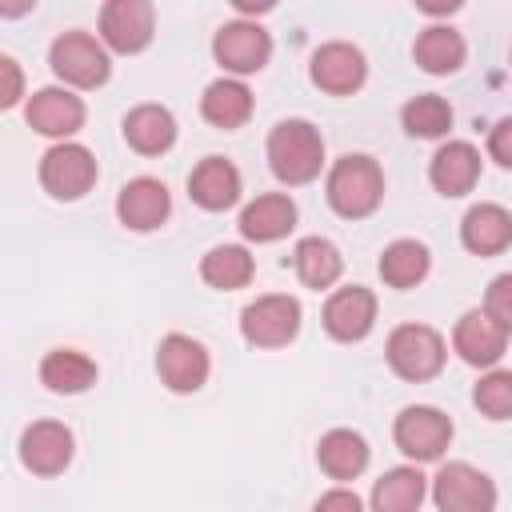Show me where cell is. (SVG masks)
I'll return each instance as SVG.
<instances>
[{
    "label": "cell",
    "mask_w": 512,
    "mask_h": 512,
    "mask_svg": "<svg viewBox=\"0 0 512 512\" xmlns=\"http://www.w3.org/2000/svg\"><path fill=\"white\" fill-rule=\"evenodd\" d=\"M268 168L284 184H308L324 168V136L308 120H280L268 136Z\"/></svg>",
    "instance_id": "6da1fadb"
},
{
    "label": "cell",
    "mask_w": 512,
    "mask_h": 512,
    "mask_svg": "<svg viewBox=\"0 0 512 512\" xmlns=\"http://www.w3.org/2000/svg\"><path fill=\"white\" fill-rule=\"evenodd\" d=\"M384 200V172L372 156H340L328 172V204L344 220H364Z\"/></svg>",
    "instance_id": "7a4b0ae2"
},
{
    "label": "cell",
    "mask_w": 512,
    "mask_h": 512,
    "mask_svg": "<svg viewBox=\"0 0 512 512\" xmlns=\"http://www.w3.org/2000/svg\"><path fill=\"white\" fill-rule=\"evenodd\" d=\"M240 332L256 348H284L300 332V300L296 296H284V292L256 296L240 312Z\"/></svg>",
    "instance_id": "3957f363"
},
{
    "label": "cell",
    "mask_w": 512,
    "mask_h": 512,
    "mask_svg": "<svg viewBox=\"0 0 512 512\" xmlns=\"http://www.w3.org/2000/svg\"><path fill=\"white\" fill-rule=\"evenodd\" d=\"M48 64L72 88H100L108 80V52L88 32H64V36H56L52 40V52H48Z\"/></svg>",
    "instance_id": "277c9868"
},
{
    "label": "cell",
    "mask_w": 512,
    "mask_h": 512,
    "mask_svg": "<svg viewBox=\"0 0 512 512\" xmlns=\"http://www.w3.org/2000/svg\"><path fill=\"white\" fill-rule=\"evenodd\" d=\"M444 340L428 324H400L388 336V364L404 380H432L444 368Z\"/></svg>",
    "instance_id": "5b68a950"
},
{
    "label": "cell",
    "mask_w": 512,
    "mask_h": 512,
    "mask_svg": "<svg viewBox=\"0 0 512 512\" xmlns=\"http://www.w3.org/2000/svg\"><path fill=\"white\" fill-rule=\"evenodd\" d=\"M40 184L56 200H80L96 184V160H92V152L84 144H72V140L52 144L44 152V160H40Z\"/></svg>",
    "instance_id": "8992f818"
},
{
    "label": "cell",
    "mask_w": 512,
    "mask_h": 512,
    "mask_svg": "<svg viewBox=\"0 0 512 512\" xmlns=\"http://www.w3.org/2000/svg\"><path fill=\"white\" fill-rule=\"evenodd\" d=\"M392 436H396V448L404 456H412L416 464L440 460V452L452 444V420L432 404H412L396 416Z\"/></svg>",
    "instance_id": "52a82bcc"
},
{
    "label": "cell",
    "mask_w": 512,
    "mask_h": 512,
    "mask_svg": "<svg viewBox=\"0 0 512 512\" xmlns=\"http://www.w3.org/2000/svg\"><path fill=\"white\" fill-rule=\"evenodd\" d=\"M432 500L440 512H492L496 488L492 480L472 464H444L432 480Z\"/></svg>",
    "instance_id": "ba28073f"
},
{
    "label": "cell",
    "mask_w": 512,
    "mask_h": 512,
    "mask_svg": "<svg viewBox=\"0 0 512 512\" xmlns=\"http://www.w3.org/2000/svg\"><path fill=\"white\" fill-rule=\"evenodd\" d=\"M152 28H156V12L152 0H104L100 8V40L112 52H144L152 44Z\"/></svg>",
    "instance_id": "9c48e42d"
},
{
    "label": "cell",
    "mask_w": 512,
    "mask_h": 512,
    "mask_svg": "<svg viewBox=\"0 0 512 512\" xmlns=\"http://www.w3.org/2000/svg\"><path fill=\"white\" fill-rule=\"evenodd\" d=\"M212 56H216L220 68H228L236 76H248V72H260L268 64L272 36L256 20H232L212 36Z\"/></svg>",
    "instance_id": "30bf717a"
},
{
    "label": "cell",
    "mask_w": 512,
    "mask_h": 512,
    "mask_svg": "<svg viewBox=\"0 0 512 512\" xmlns=\"http://www.w3.org/2000/svg\"><path fill=\"white\" fill-rule=\"evenodd\" d=\"M308 76L320 92L328 96H348L364 84L368 76V64H364V52L344 44V40H332V44H320L312 52V64H308Z\"/></svg>",
    "instance_id": "8fae6325"
},
{
    "label": "cell",
    "mask_w": 512,
    "mask_h": 512,
    "mask_svg": "<svg viewBox=\"0 0 512 512\" xmlns=\"http://www.w3.org/2000/svg\"><path fill=\"white\" fill-rule=\"evenodd\" d=\"M208 368H212V364H208V352H204L200 340L180 336V332H172V336L160 340L156 372H160V380H164L172 392H196V388H204Z\"/></svg>",
    "instance_id": "7c38bea8"
},
{
    "label": "cell",
    "mask_w": 512,
    "mask_h": 512,
    "mask_svg": "<svg viewBox=\"0 0 512 512\" xmlns=\"http://www.w3.org/2000/svg\"><path fill=\"white\" fill-rule=\"evenodd\" d=\"M504 344H508V328L488 312V308H472L456 320V332H452V348L460 352V360L476 364V368H488L504 356Z\"/></svg>",
    "instance_id": "4fadbf2b"
},
{
    "label": "cell",
    "mask_w": 512,
    "mask_h": 512,
    "mask_svg": "<svg viewBox=\"0 0 512 512\" xmlns=\"http://www.w3.org/2000/svg\"><path fill=\"white\" fill-rule=\"evenodd\" d=\"M168 212H172V196H168V188H164L160 180H152V176L128 180V184L120 188V196H116V216H120V224L132 228V232H152V228H160V224L168 220Z\"/></svg>",
    "instance_id": "5bb4252c"
},
{
    "label": "cell",
    "mask_w": 512,
    "mask_h": 512,
    "mask_svg": "<svg viewBox=\"0 0 512 512\" xmlns=\"http://www.w3.org/2000/svg\"><path fill=\"white\" fill-rule=\"evenodd\" d=\"M376 324V296L360 284H348V288H336L324 304V328L328 336L352 344V340H364Z\"/></svg>",
    "instance_id": "9a60e30c"
},
{
    "label": "cell",
    "mask_w": 512,
    "mask_h": 512,
    "mask_svg": "<svg viewBox=\"0 0 512 512\" xmlns=\"http://www.w3.org/2000/svg\"><path fill=\"white\" fill-rule=\"evenodd\" d=\"M20 460L36 476H56L72 460V432L60 420H36L20 436Z\"/></svg>",
    "instance_id": "2e32d148"
},
{
    "label": "cell",
    "mask_w": 512,
    "mask_h": 512,
    "mask_svg": "<svg viewBox=\"0 0 512 512\" xmlns=\"http://www.w3.org/2000/svg\"><path fill=\"white\" fill-rule=\"evenodd\" d=\"M28 124L40 132V136H56V140H68L80 124H84V104L80 96H72L68 88H40L32 100H28Z\"/></svg>",
    "instance_id": "e0dca14e"
},
{
    "label": "cell",
    "mask_w": 512,
    "mask_h": 512,
    "mask_svg": "<svg viewBox=\"0 0 512 512\" xmlns=\"http://www.w3.org/2000/svg\"><path fill=\"white\" fill-rule=\"evenodd\" d=\"M188 196L200 208H208V212L232 208L240 200V172H236V164L224 160V156H204L192 168V176H188Z\"/></svg>",
    "instance_id": "ac0fdd59"
},
{
    "label": "cell",
    "mask_w": 512,
    "mask_h": 512,
    "mask_svg": "<svg viewBox=\"0 0 512 512\" xmlns=\"http://www.w3.org/2000/svg\"><path fill=\"white\" fill-rule=\"evenodd\" d=\"M428 176H432V188L440 196H464L476 188L480 180V152L468 144V140H448L432 164H428Z\"/></svg>",
    "instance_id": "d6986e66"
},
{
    "label": "cell",
    "mask_w": 512,
    "mask_h": 512,
    "mask_svg": "<svg viewBox=\"0 0 512 512\" xmlns=\"http://www.w3.org/2000/svg\"><path fill=\"white\" fill-rule=\"evenodd\" d=\"M460 240L476 256H496L512 244V216L500 204H472L460 220Z\"/></svg>",
    "instance_id": "ffe728a7"
},
{
    "label": "cell",
    "mask_w": 512,
    "mask_h": 512,
    "mask_svg": "<svg viewBox=\"0 0 512 512\" xmlns=\"http://www.w3.org/2000/svg\"><path fill=\"white\" fill-rule=\"evenodd\" d=\"M292 224H296V204H292V196H284V192H264V196H256V200L240 212V232H244L248 240H256V244H268V240L288 236Z\"/></svg>",
    "instance_id": "44dd1931"
},
{
    "label": "cell",
    "mask_w": 512,
    "mask_h": 512,
    "mask_svg": "<svg viewBox=\"0 0 512 512\" xmlns=\"http://www.w3.org/2000/svg\"><path fill=\"white\" fill-rule=\"evenodd\" d=\"M124 140L140 156H160V152H168L176 144V120L160 104H140V108H132L124 116Z\"/></svg>",
    "instance_id": "7402d4cb"
},
{
    "label": "cell",
    "mask_w": 512,
    "mask_h": 512,
    "mask_svg": "<svg viewBox=\"0 0 512 512\" xmlns=\"http://www.w3.org/2000/svg\"><path fill=\"white\" fill-rule=\"evenodd\" d=\"M316 460L332 480H356L368 468V440L352 428H332L320 436Z\"/></svg>",
    "instance_id": "603a6c76"
},
{
    "label": "cell",
    "mask_w": 512,
    "mask_h": 512,
    "mask_svg": "<svg viewBox=\"0 0 512 512\" xmlns=\"http://www.w3.org/2000/svg\"><path fill=\"white\" fill-rule=\"evenodd\" d=\"M412 56H416V64H420L424 72H432V76H448V72H456V68L464 64L468 48H464V36H460L456 28H448V24H432V28H424V32L416 36Z\"/></svg>",
    "instance_id": "cb8c5ba5"
},
{
    "label": "cell",
    "mask_w": 512,
    "mask_h": 512,
    "mask_svg": "<svg viewBox=\"0 0 512 512\" xmlns=\"http://www.w3.org/2000/svg\"><path fill=\"white\" fill-rule=\"evenodd\" d=\"M40 380L48 392H60V396H76V392H88L96 384V364L84 356V352H72V348H56L40 360Z\"/></svg>",
    "instance_id": "d4e9b609"
},
{
    "label": "cell",
    "mask_w": 512,
    "mask_h": 512,
    "mask_svg": "<svg viewBox=\"0 0 512 512\" xmlns=\"http://www.w3.org/2000/svg\"><path fill=\"white\" fill-rule=\"evenodd\" d=\"M200 112H204V120L208 124H216V128H240L248 116H252V92L240 84V80H212L208 88H204V96H200Z\"/></svg>",
    "instance_id": "484cf974"
},
{
    "label": "cell",
    "mask_w": 512,
    "mask_h": 512,
    "mask_svg": "<svg viewBox=\"0 0 512 512\" xmlns=\"http://www.w3.org/2000/svg\"><path fill=\"white\" fill-rule=\"evenodd\" d=\"M292 264H296V276L308 284V288H332L344 272V260L336 252L332 240H320V236H308L296 244L292 252Z\"/></svg>",
    "instance_id": "4316f807"
},
{
    "label": "cell",
    "mask_w": 512,
    "mask_h": 512,
    "mask_svg": "<svg viewBox=\"0 0 512 512\" xmlns=\"http://www.w3.org/2000/svg\"><path fill=\"white\" fill-rule=\"evenodd\" d=\"M428 248L420 240H392L380 252V276L388 288H416L428 276Z\"/></svg>",
    "instance_id": "83f0119b"
},
{
    "label": "cell",
    "mask_w": 512,
    "mask_h": 512,
    "mask_svg": "<svg viewBox=\"0 0 512 512\" xmlns=\"http://www.w3.org/2000/svg\"><path fill=\"white\" fill-rule=\"evenodd\" d=\"M252 272H256V264H252L248 248H240V244H216V248H208V256L200 260L204 284L224 288V292L244 288V284L252 280Z\"/></svg>",
    "instance_id": "f1b7e54d"
},
{
    "label": "cell",
    "mask_w": 512,
    "mask_h": 512,
    "mask_svg": "<svg viewBox=\"0 0 512 512\" xmlns=\"http://www.w3.org/2000/svg\"><path fill=\"white\" fill-rule=\"evenodd\" d=\"M420 504H424V476H420V468H392L372 488V508L376 512H412Z\"/></svg>",
    "instance_id": "f546056e"
},
{
    "label": "cell",
    "mask_w": 512,
    "mask_h": 512,
    "mask_svg": "<svg viewBox=\"0 0 512 512\" xmlns=\"http://www.w3.org/2000/svg\"><path fill=\"white\" fill-rule=\"evenodd\" d=\"M400 120H404V132L408 136L432 140V136H444L452 128V108H448V100H440V96L428 92V96H412L404 104Z\"/></svg>",
    "instance_id": "4dcf8cb0"
},
{
    "label": "cell",
    "mask_w": 512,
    "mask_h": 512,
    "mask_svg": "<svg viewBox=\"0 0 512 512\" xmlns=\"http://www.w3.org/2000/svg\"><path fill=\"white\" fill-rule=\"evenodd\" d=\"M472 404L488 420H512V372H488L472 388Z\"/></svg>",
    "instance_id": "1f68e13d"
},
{
    "label": "cell",
    "mask_w": 512,
    "mask_h": 512,
    "mask_svg": "<svg viewBox=\"0 0 512 512\" xmlns=\"http://www.w3.org/2000/svg\"><path fill=\"white\" fill-rule=\"evenodd\" d=\"M484 308L512 332V272H504V276H496V280L488 284V300H484Z\"/></svg>",
    "instance_id": "d6a6232c"
},
{
    "label": "cell",
    "mask_w": 512,
    "mask_h": 512,
    "mask_svg": "<svg viewBox=\"0 0 512 512\" xmlns=\"http://www.w3.org/2000/svg\"><path fill=\"white\" fill-rule=\"evenodd\" d=\"M488 156H492L500 168H512V116L500 120V124L488 132Z\"/></svg>",
    "instance_id": "836d02e7"
},
{
    "label": "cell",
    "mask_w": 512,
    "mask_h": 512,
    "mask_svg": "<svg viewBox=\"0 0 512 512\" xmlns=\"http://www.w3.org/2000/svg\"><path fill=\"white\" fill-rule=\"evenodd\" d=\"M0 72H4L0 104H4V108H12V104L20 100V68H16V60H12V56H4V60H0Z\"/></svg>",
    "instance_id": "e575fe53"
},
{
    "label": "cell",
    "mask_w": 512,
    "mask_h": 512,
    "mask_svg": "<svg viewBox=\"0 0 512 512\" xmlns=\"http://www.w3.org/2000/svg\"><path fill=\"white\" fill-rule=\"evenodd\" d=\"M316 508H320V512H328V508H344V512H360V496H356V492H324V496L316 500Z\"/></svg>",
    "instance_id": "d590c367"
},
{
    "label": "cell",
    "mask_w": 512,
    "mask_h": 512,
    "mask_svg": "<svg viewBox=\"0 0 512 512\" xmlns=\"http://www.w3.org/2000/svg\"><path fill=\"white\" fill-rule=\"evenodd\" d=\"M420 12H428V16H452L464 0H412Z\"/></svg>",
    "instance_id": "8d00e7d4"
},
{
    "label": "cell",
    "mask_w": 512,
    "mask_h": 512,
    "mask_svg": "<svg viewBox=\"0 0 512 512\" xmlns=\"http://www.w3.org/2000/svg\"><path fill=\"white\" fill-rule=\"evenodd\" d=\"M232 8L244 16H264L268 8H276V0H232Z\"/></svg>",
    "instance_id": "74e56055"
},
{
    "label": "cell",
    "mask_w": 512,
    "mask_h": 512,
    "mask_svg": "<svg viewBox=\"0 0 512 512\" xmlns=\"http://www.w3.org/2000/svg\"><path fill=\"white\" fill-rule=\"evenodd\" d=\"M32 4H36V0H0V12H4V16H24Z\"/></svg>",
    "instance_id": "f35d334b"
}]
</instances>
